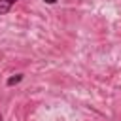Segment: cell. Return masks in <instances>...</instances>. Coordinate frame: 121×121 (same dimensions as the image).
I'll return each instance as SVG.
<instances>
[{
  "label": "cell",
  "mask_w": 121,
  "mask_h": 121,
  "mask_svg": "<svg viewBox=\"0 0 121 121\" xmlns=\"http://www.w3.org/2000/svg\"><path fill=\"white\" fill-rule=\"evenodd\" d=\"M17 0H0V15H6L11 11V8L15 6Z\"/></svg>",
  "instance_id": "6da1fadb"
},
{
  "label": "cell",
  "mask_w": 121,
  "mask_h": 121,
  "mask_svg": "<svg viewBox=\"0 0 121 121\" xmlns=\"http://www.w3.org/2000/svg\"><path fill=\"white\" fill-rule=\"evenodd\" d=\"M19 81H23V74H15V76H11V78H8V81H6V85H8V87H13V85H17Z\"/></svg>",
  "instance_id": "7a4b0ae2"
},
{
  "label": "cell",
  "mask_w": 121,
  "mask_h": 121,
  "mask_svg": "<svg viewBox=\"0 0 121 121\" xmlns=\"http://www.w3.org/2000/svg\"><path fill=\"white\" fill-rule=\"evenodd\" d=\"M43 2H47V4H55L57 0H43Z\"/></svg>",
  "instance_id": "3957f363"
},
{
  "label": "cell",
  "mask_w": 121,
  "mask_h": 121,
  "mask_svg": "<svg viewBox=\"0 0 121 121\" xmlns=\"http://www.w3.org/2000/svg\"><path fill=\"white\" fill-rule=\"evenodd\" d=\"M0 121H4V119H2V113H0Z\"/></svg>",
  "instance_id": "277c9868"
}]
</instances>
